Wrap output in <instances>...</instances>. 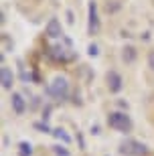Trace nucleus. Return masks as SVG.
<instances>
[{
  "label": "nucleus",
  "mask_w": 154,
  "mask_h": 156,
  "mask_svg": "<svg viewBox=\"0 0 154 156\" xmlns=\"http://www.w3.org/2000/svg\"><path fill=\"white\" fill-rule=\"evenodd\" d=\"M47 53H49V57H51L53 61H61V63H67V61H71V59L75 57L73 49H71V43H69L67 39H63V43L49 45Z\"/></svg>",
  "instance_id": "1"
},
{
  "label": "nucleus",
  "mask_w": 154,
  "mask_h": 156,
  "mask_svg": "<svg viewBox=\"0 0 154 156\" xmlns=\"http://www.w3.org/2000/svg\"><path fill=\"white\" fill-rule=\"evenodd\" d=\"M55 154L57 156H69V152L63 148V146H55Z\"/></svg>",
  "instance_id": "14"
},
{
  "label": "nucleus",
  "mask_w": 154,
  "mask_h": 156,
  "mask_svg": "<svg viewBox=\"0 0 154 156\" xmlns=\"http://www.w3.org/2000/svg\"><path fill=\"white\" fill-rule=\"evenodd\" d=\"M122 59H124L126 63H134V61H136V49H134V47H124Z\"/></svg>",
  "instance_id": "10"
},
{
  "label": "nucleus",
  "mask_w": 154,
  "mask_h": 156,
  "mask_svg": "<svg viewBox=\"0 0 154 156\" xmlns=\"http://www.w3.org/2000/svg\"><path fill=\"white\" fill-rule=\"evenodd\" d=\"M2 43H4V51H8V49H12V43H10V39H8V35H2Z\"/></svg>",
  "instance_id": "13"
},
{
  "label": "nucleus",
  "mask_w": 154,
  "mask_h": 156,
  "mask_svg": "<svg viewBox=\"0 0 154 156\" xmlns=\"http://www.w3.org/2000/svg\"><path fill=\"white\" fill-rule=\"evenodd\" d=\"M10 104H12V110H14V114H16V116H23L24 110H27V104H24V99H23V95H20V93H12Z\"/></svg>",
  "instance_id": "8"
},
{
  "label": "nucleus",
  "mask_w": 154,
  "mask_h": 156,
  "mask_svg": "<svg viewBox=\"0 0 154 156\" xmlns=\"http://www.w3.org/2000/svg\"><path fill=\"white\" fill-rule=\"evenodd\" d=\"M108 124H109V128H114L118 132H130L132 126H134L130 116H126L124 112H112L108 116Z\"/></svg>",
  "instance_id": "3"
},
{
  "label": "nucleus",
  "mask_w": 154,
  "mask_h": 156,
  "mask_svg": "<svg viewBox=\"0 0 154 156\" xmlns=\"http://www.w3.org/2000/svg\"><path fill=\"white\" fill-rule=\"evenodd\" d=\"M106 81H108V87L112 93H118L124 87V81H122L120 73H116V71H109L108 75H106Z\"/></svg>",
  "instance_id": "6"
},
{
  "label": "nucleus",
  "mask_w": 154,
  "mask_h": 156,
  "mask_svg": "<svg viewBox=\"0 0 154 156\" xmlns=\"http://www.w3.org/2000/svg\"><path fill=\"white\" fill-rule=\"evenodd\" d=\"M33 148H30L29 142H20V156H30Z\"/></svg>",
  "instance_id": "11"
},
{
  "label": "nucleus",
  "mask_w": 154,
  "mask_h": 156,
  "mask_svg": "<svg viewBox=\"0 0 154 156\" xmlns=\"http://www.w3.org/2000/svg\"><path fill=\"white\" fill-rule=\"evenodd\" d=\"M148 67L154 71V51H150V55H148Z\"/></svg>",
  "instance_id": "16"
},
{
  "label": "nucleus",
  "mask_w": 154,
  "mask_h": 156,
  "mask_svg": "<svg viewBox=\"0 0 154 156\" xmlns=\"http://www.w3.org/2000/svg\"><path fill=\"white\" fill-rule=\"evenodd\" d=\"M47 93H49L51 98H55V99H65L69 95V83H67V79L61 77V75H57L51 83H49V85H47Z\"/></svg>",
  "instance_id": "2"
},
{
  "label": "nucleus",
  "mask_w": 154,
  "mask_h": 156,
  "mask_svg": "<svg viewBox=\"0 0 154 156\" xmlns=\"http://www.w3.org/2000/svg\"><path fill=\"white\" fill-rule=\"evenodd\" d=\"M47 37L49 39H63V30H61V23L57 18H51L47 24Z\"/></svg>",
  "instance_id": "7"
},
{
  "label": "nucleus",
  "mask_w": 154,
  "mask_h": 156,
  "mask_svg": "<svg viewBox=\"0 0 154 156\" xmlns=\"http://www.w3.org/2000/svg\"><path fill=\"white\" fill-rule=\"evenodd\" d=\"M87 18H89V20H87V33H89V35H97V33H99V16H97V4L95 2H89V6H87Z\"/></svg>",
  "instance_id": "5"
},
{
  "label": "nucleus",
  "mask_w": 154,
  "mask_h": 156,
  "mask_svg": "<svg viewBox=\"0 0 154 156\" xmlns=\"http://www.w3.org/2000/svg\"><path fill=\"white\" fill-rule=\"evenodd\" d=\"M53 136H55V138H59V140H63V142H69V136L65 132H63V130H53Z\"/></svg>",
  "instance_id": "12"
},
{
  "label": "nucleus",
  "mask_w": 154,
  "mask_h": 156,
  "mask_svg": "<svg viewBox=\"0 0 154 156\" xmlns=\"http://www.w3.org/2000/svg\"><path fill=\"white\" fill-rule=\"evenodd\" d=\"M146 152H148V148L138 140H124L120 144V154L124 156H144Z\"/></svg>",
  "instance_id": "4"
},
{
  "label": "nucleus",
  "mask_w": 154,
  "mask_h": 156,
  "mask_svg": "<svg viewBox=\"0 0 154 156\" xmlns=\"http://www.w3.org/2000/svg\"><path fill=\"white\" fill-rule=\"evenodd\" d=\"M12 81H14L12 71L8 69V67H2V69H0V83H2V87H4V89H10Z\"/></svg>",
  "instance_id": "9"
},
{
  "label": "nucleus",
  "mask_w": 154,
  "mask_h": 156,
  "mask_svg": "<svg viewBox=\"0 0 154 156\" xmlns=\"http://www.w3.org/2000/svg\"><path fill=\"white\" fill-rule=\"evenodd\" d=\"M87 53H89L91 57H95L97 53H99V51H97V45H89V47H87Z\"/></svg>",
  "instance_id": "15"
}]
</instances>
